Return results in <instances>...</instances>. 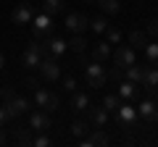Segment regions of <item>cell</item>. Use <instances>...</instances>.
<instances>
[{"label":"cell","instance_id":"cell-1","mask_svg":"<svg viewBox=\"0 0 158 147\" xmlns=\"http://www.w3.org/2000/svg\"><path fill=\"white\" fill-rule=\"evenodd\" d=\"M85 79H87V87L90 89H100V87L108 84V71L103 68V63L92 61L85 66Z\"/></svg>","mask_w":158,"mask_h":147},{"label":"cell","instance_id":"cell-2","mask_svg":"<svg viewBox=\"0 0 158 147\" xmlns=\"http://www.w3.org/2000/svg\"><path fill=\"white\" fill-rule=\"evenodd\" d=\"M113 113H116V124L121 129H137L140 126V116H137V108H132V102H121Z\"/></svg>","mask_w":158,"mask_h":147},{"label":"cell","instance_id":"cell-3","mask_svg":"<svg viewBox=\"0 0 158 147\" xmlns=\"http://www.w3.org/2000/svg\"><path fill=\"white\" fill-rule=\"evenodd\" d=\"M42 58H45V47H42V42H40V40H32V42L27 45V50H24V55H21V63H24V68L34 71V68H40Z\"/></svg>","mask_w":158,"mask_h":147},{"label":"cell","instance_id":"cell-4","mask_svg":"<svg viewBox=\"0 0 158 147\" xmlns=\"http://www.w3.org/2000/svg\"><path fill=\"white\" fill-rule=\"evenodd\" d=\"M53 32V16L45 11H40L32 16V37L34 40H42V37H50Z\"/></svg>","mask_w":158,"mask_h":147},{"label":"cell","instance_id":"cell-5","mask_svg":"<svg viewBox=\"0 0 158 147\" xmlns=\"http://www.w3.org/2000/svg\"><path fill=\"white\" fill-rule=\"evenodd\" d=\"M34 105L40 108V110H45V113H53V110H58V97L53 95V92H48L45 87H34Z\"/></svg>","mask_w":158,"mask_h":147},{"label":"cell","instance_id":"cell-6","mask_svg":"<svg viewBox=\"0 0 158 147\" xmlns=\"http://www.w3.org/2000/svg\"><path fill=\"white\" fill-rule=\"evenodd\" d=\"M142 92H145V97H153V92H156L158 87V66H153V63H148L145 68H142V81H140Z\"/></svg>","mask_w":158,"mask_h":147},{"label":"cell","instance_id":"cell-7","mask_svg":"<svg viewBox=\"0 0 158 147\" xmlns=\"http://www.w3.org/2000/svg\"><path fill=\"white\" fill-rule=\"evenodd\" d=\"M113 63H116L118 68H127V66H132V63H137V50L132 45H118L116 50H113Z\"/></svg>","mask_w":158,"mask_h":147},{"label":"cell","instance_id":"cell-8","mask_svg":"<svg viewBox=\"0 0 158 147\" xmlns=\"http://www.w3.org/2000/svg\"><path fill=\"white\" fill-rule=\"evenodd\" d=\"M42 47H45V55H50V58H56V61H58V58L69 50V42L61 40V37H45Z\"/></svg>","mask_w":158,"mask_h":147},{"label":"cell","instance_id":"cell-9","mask_svg":"<svg viewBox=\"0 0 158 147\" xmlns=\"http://www.w3.org/2000/svg\"><path fill=\"white\" fill-rule=\"evenodd\" d=\"M40 74H42V79H45V81H56V79H61V66H58L56 58L45 55L42 63H40Z\"/></svg>","mask_w":158,"mask_h":147},{"label":"cell","instance_id":"cell-10","mask_svg":"<svg viewBox=\"0 0 158 147\" xmlns=\"http://www.w3.org/2000/svg\"><path fill=\"white\" fill-rule=\"evenodd\" d=\"M66 29L71 34H85L87 29H90V18H87L85 13H69L66 16Z\"/></svg>","mask_w":158,"mask_h":147},{"label":"cell","instance_id":"cell-11","mask_svg":"<svg viewBox=\"0 0 158 147\" xmlns=\"http://www.w3.org/2000/svg\"><path fill=\"white\" fill-rule=\"evenodd\" d=\"M137 116H140L145 124H156L158 121V102H153L150 97H145V100L137 105Z\"/></svg>","mask_w":158,"mask_h":147},{"label":"cell","instance_id":"cell-12","mask_svg":"<svg viewBox=\"0 0 158 147\" xmlns=\"http://www.w3.org/2000/svg\"><path fill=\"white\" fill-rule=\"evenodd\" d=\"M32 16H34L32 3H19V6L13 8V13H11V21L19 24V26H24V24H32Z\"/></svg>","mask_w":158,"mask_h":147},{"label":"cell","instance_id":"cell-13","mask_svg":"<svg viewBox=\"0 0 158 147\" xmlns=\"http://www.w3.org/2000/svg\"><path fill=\"white\" fill-rule=\"evenodd\" d=\"M53 126V121H50V116L45 113V110H34L32 116H29V129L32 131H48Z\"/></svg>","mask_w":158,"mask_h":147},{"label":"cell","instance_id":"cell-14","mask_svg":"<svg viewBox=\"0 0 158 147\" xmlns=\"http://www.w3.org/2000/svg\"><path fill=\"white\" fill-rule=\"evenodd\" d=\"M6 105H8V110H11L13 118H16V116H24L29 108H32V105H29V100H27V97H21V95H11L6 100Z\"/></svg>","mask_w":158,"mask_h":147},{"label":"cell","instance_id":"cell-15","mask_svg":"<svg viewBox=\"0 0 158 147\" xmlns=\"http://www.w3.org/2000/svg\"><path fill=\"white\" fill-rule=\"evenodd\" d=\"M108 142H111V139H108V134L103 131V126H95V131L82 139V147H106Z\"/></svg>","mask_w":158,"mask_h":147},{"label":"cell","instance_id":"cell-16","mask_svg":"<svg viewBox=\"0 0 158 147\" xmlns=\"http://www.w3.org/2000/svg\"><path fill=\"white\" fill-rule=\"evenodd\" d=\"M121 100H135L137 95H140V84H135V81L124 79V81H118V92H116Z\"/></svg>","mask_w":158,"mask_h":147},{"label":"cell","instance_id":"cell-17","mask_svg":"<svg viewBox=\"0 0 158 147\" xmlns=\"http://www.w3.org/2000/svg\"><path fill=\"white\" fill-rule=\"evenodd\" d=\"M87 110H90V121H92V126H106L108 124V110L103 105H92L90 102V108H87Z\"/></svg>","mask_w":158,"mask_h":147},{"label":"cell","instance_id":"cell-18","mask_svg":"<svg viewBox=\"0 0 158 147\" xmlns=\"http://www.w3.org/2000/svg\"><path fill=\"white\" fill-rule=\"evenodd\" d=\"M108 58H111V42H95V47H92V61L106 63Z\"/></svg>","mask_w":158,"mask_h":147},{"label":"cell","instance_id":"cell-19","mask_svg":"<svg viewBox=\"0 0 158 147\" xmlns=\"http://www.w3.org/2000/svg\"><path fill=\"white\" fill-rule=\"evenodd\" d=\"M71 108L77 113H85L87 108H90V95L87 92H77L74 89V97H71Z\"/></svg>","mask_w":158,"mask_h":147},{"label":"cell","instance_id":"cell-20","mask_svg":"<svg viewBox=\"0 0 158 147\" xmlns=\"http://www.w3.org/2000/svg\"><path fill=\"white\" fill-rule=\"evenodd\" d=\"M142 68H145V66H140V63L127 66V68H124V79H129V81H135V84H140V81H142Z\"/></svg>","mask_w":158,"mask_h":147},{"label":"cell","instance_id":"cell-21","mask_svg":"<svg viewBox=\"0 0 158 147\" xmlns=\"http://www.w3.org/2000/svg\"><path fill=\"white\" fill-rule=\"evenodd\" d=\"M129 45L135 47V50H142V47L148 45V34H145V32H140V29L129 32Z\"/></svg>","mask_w":158,"mask_h":147},{"label":"cell","instance_id":"cell-22","mask_svg":"<svg viewBox=\"0 0 158 147\" xmlns=\"http://www.w3.org/2000/svg\"><path fill=\"white\" fill-rule=\"evenodd\" d=\"M142 50H145V61L148 63H153V66H158V42L156 40H148V45L145 47H142Z\"/></svg>","mask_w":158,"mask_h":147},{"label":"cell","instance_id":"cell-23","mask_svg":"<svg viewBox=\"0 0 158 147\" xmlns=\"http://www.w3.org/2000/svg\"><path fill=\"white\" fill-rule=\"evenodd\" d=\"M69 50H74V53H85V50H87L85 34H74L71 40H69Z\"/></svg>","mask_w":158,"mask_h":147},{"label":"cell","instance_id":"cell-24","mask_svg":"<svg viewBox=\"0 0 158 147\" xmlns=\"http://www.w3.org/2000/svg\"><path fill=\"white\" fill-rule=\"evenodd\" d=\"M98 6H100L103 13H118L121 11V0H95Z\"/></svg>","mask_w":158,"mask_h":147},{"label":"cell","instance_id":"cell-25","mask_svg":"<svg viewBox=\"0 0 158 147\" xmlns=\"http://www.w3.org/2000/svg\"><path fill=\"white\" fill-rule=\"evenodd\" d=\"M42 11L50 13V16H56V13L63 11V0H42Z\"/></svg>","mask_w":158,"mask_h":147},{"label":"cell","instance_id":"cell-26","mask_svg":"<svg viewBox=\"0 0 158 147\" xmlns=\"http://www.w3.org/2000/svg\"><path fill=\"white\" fill-rule=\"evenodd\" d=\"M106 29H108V18H106V16H95V18H90V32L103 34Z\"/></svg>","mask_w":158,"mask_h":147},{"label":"cell","instance_id":"cell-27","mask_svg":"<svg viewBox=\"0 0 158 147\" xmlns=\"http://www.w3.org/2000/svg\"><path fill=\"white\" fill-rule=\"evenodd\" d=\"M69 131H71V137H85L90 131V121H74Z\"/></svg>","mask_w":158,"mask_h":147},{"label":"cell","instance_id":"cell-28","mask_svg":"<svg viewBox=\"0 0 158 147\" xmlns=\"http://www.w3.org/2000/svg\"><path fill=\"white\" fill-rule=\"evenodd\" d=\"M100 105L106 108L108 113H113V110H116V108L121 105V97H118V95H106V97H103V102H100Z\"/></svg>","mask_w":158,"mask_h":147},{"label":"cell","instance_id":"cell-29","mask_svg":"<svg viewBox=\"0 0 158 147\" xmlns=\"http://www.w3.org/2000/svg\"><path fill=\"white\" fill-rule=\"evenodd\" d=\"M103 34H106V42H111V45H118V42H121V32H118L116 26H111V24H108V29Z\"/></svg>","mask_w":158,"mask_h":147},{"label":"cell","instance_id":"cell-30","mask_svg":"<svg viewBox=\"0 0 158 147\" xmlns=\"http://www.w3.org/2000/svg\"><path fill=\"white\" fill-rule=\"evenodd\" d=\"M16 139L21 142V145H32V129H27V126H16Z\"/></svg>","mask_w":158,"mask_h":147},{"label":"cell","instance_id":"cell-31","mask_svg":"<svg viewBox=\"0 0 158 147\" xmlns=\"http://www.w3.org/2000/svg\"><path fill=\"white\" fill-rule=\"evenodd\" d=\"M32 145H34V147H50L53 139L45 134V131H40V137H32Z\"/></svg>","mask_w":158,"mask_h":147},{"label":"cell","instance_id":"cell-32","mask_svg":"<svg viewBox=\"0 0 158 147\" xmlns=\"http://www.w3.org/2000/svg\"><path fill=\"white\" fill-rule=\"evenodd\" d=\"M145 34H148V37H153V40H158V18H156V21H150V24H148Z\"/></svg>","mask_w":158,"mask_h":147},{"label":"cell","instance_id":"cell-33","mask_svg":"<svg viewBox=\"0 0 158 147\" xmlns=\"http://www.w3.org/2000/svg\"><path fill=\"white\" fill-rule=\"evenodd\" d=\"M13 116H11V110H8V105H0V126L6 124V121H11Z\"/></svg>","mask_w":158,"mask_h":147},{"label":"cell","instance_id":"cell-34","mask_svg":"<svg viewBox=\"0 0 158 147\" xmlns=\"http://www.w3.org/2000/svg\"><path fill=\"white\" fill-rule=\"evenodd\" d=\"M63 89L74 92V89H77V79H74V76H66V79H63Z\"/></svg>","mask_w":158,"mask_h":147},{"label":"cell","instance_id":"cell-35","mask_svg":"<svg viewBox=\"0 0 158 147\" xmlns=\"http://www.w3.org/2000/svg\"><path fill=\"white\" fill-rule=\"evenodd\" d=\"M11 95H13V89H11V87H3V89H0V97H3V100H8Z\"/></svg>","mask_w":158,"mask_h":147},{"label":"cell","instance_id":"cell-36","mask_svg":"<svg viewBox=\"0 0 158 147\" xmlns=\"http://www.w3.org/2000/svg\"><path fill=\"white\" fill-rule=\"evenodd\" d=\"M0 145H6V129L0 126Z\"/></svg>","mask_w":158,"mask_h":147},{"label":"cell","instance_id":"cell-37","mask_svg":"<svg viewBox=\"0 0 158 147\" xmlns=\"http://www.w3.org/2000/svg\"><path fill=\"white\" fill-rule=\"evenodd\" d=\"M0 68H6V58H3V53H0Z\"/></svg>","mask_w":158,"mask_h":147},{"label":"cell","instance_id":"cell-38","mask_svg":"<svg viewBox=\"0 0 158 147\" xmlns=\"http://www.w3.org/2000/svg\"><path fill=\"white\" fill-rule=\"evenodd\" d=\"M87 3H95V0H87Z\"/></svg>","mask_w":158,"mask_h":147}]
</instances>
